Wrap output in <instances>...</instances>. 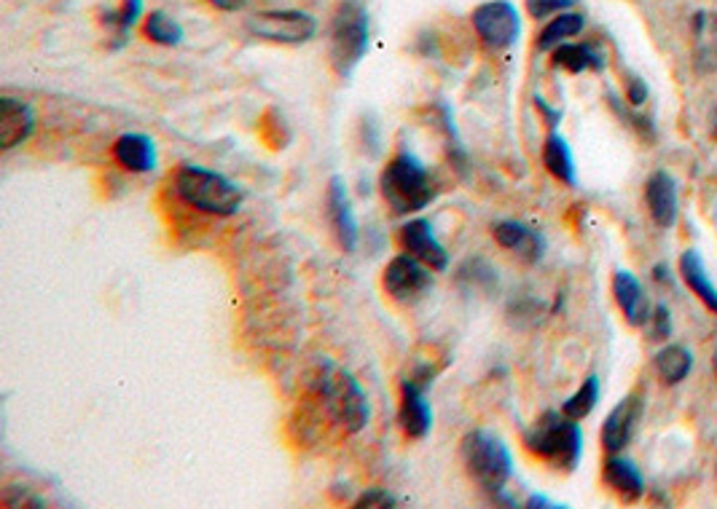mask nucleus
I'll use <instances>...</instances> for the list:
<instances>
[{"label":"nucleus","instance_id":"obj_1","mask_svg":"<svg viewBox=\"0 0 717 509\" xmlns=\"http://www.w3.org/2000/svg\"><path fill=\"white\" fill-rule=\"evenodd\" d=\"M462 464H465L468 475L473 477L475 486L481 488L492 501H503L513 507L516 501L505 499V486L513 475V458L508 445L500 440L490 429H471L462 437L460 445Z\"/></svg>","mask_w":717,"mask_h":509},{"label":"nucleus","instance_id":"obj_2","mask_svg":"<svg viewBox=\"0 0 717 509\" xmlns=\"http://www.w3.org/2000/svg\"><path fill=\"white\" fill-rule=\"evenodd\" d=\"M313 389L320 397L322 407H326L328 418L339 426V429L358 435L366 429L371 407H368V397L363 386L358 384V378L345 367L334 365V362H322L315 371Z\"/></svg>","mask_w":717,"mask_h":509},{"label":"nucleus","instance_id":"obj_3","mask_svg":"<svg viewBox=\"0 0 717 509\" xmlns=\"http://www.w3.org/2000/svg\"><path fill=\"white\" fill-rule=\"evenodd\" d=\"M524 445L532 456L543 458L562 472H575L583 456V432L575 418L564 413L545 411L530 429L524 432Z\"/></svg>","mask_w":717,"mask_h":509},{"label":"nucleus","instance_id":"obj_4","mask_svg":"<svg viewBox=\"0 0 717 509\" xmlns=\"http://www.w3.org/2000/svg\"><path fill=\"white\" fill-rule=\"evenodd\" d=\"M175 190L196 212L213 218H232L243 209V190L234 186L226 175L196 164H183L175 175Z\"/></svg>","mask_w":717,"mask_h":509},{"label":"nucleus","instance_id":"obj_5","mask_svg":"<svg viewBox=\"0 0 717 509\" xmlns=\"http://www.w3.org/2000/svg\"><path fill=\"white\" fill-rule=\"evenodd\" d=\"M387 207L396 215L422 212L436 199V188L430 183V172L414 153L401 150L382 172L379 180Z\"/></svg>","mask_w":717,"mask_h":509},{"label":"nucleus","instance_id":"obj_6","mask_svg":"<svg viewBox=\"0 0 717 509\" xmlns=\"http://www.w3.org/2000/svg\"><path fill=\"white\" fill-rule=\"evenodd\" d=\"M368 51V11L358 0H345L331 19V65L350 79Z\"/></svg>","mask_w":717,"mask_h":509},{"label":"nucleus","instance_id":"obj_7","mask_svg":"<svg viewBox=\"0 0 717 509\" xmlns=\"http://www.w3.org/2000/svg\"><path fill=\"white\" fill-rule=\"evenodd\" d=\"M247 30L262 41L280 43V46H301L317 35V19L298 9L258 11L247 19Z\"/></svg>","mask_w":717,"mask_h":509},{"label":"nucleus","instance_id":"obj_8","mask_svg":"<svg viewBox=\"0 0 717 509\" xmlns=\"http://www.w3.org/2000/svg\"><path fill=\"white\" fill-rule=\"evenodd\" d=\"M475 35L490 49H511L522 35V19H519L516 6L508 0H490L481 3L471 17Z\"/></svg>","mask_w":717,"mask_h":509},{"label":"nucleus","instance_id":"obj_9","mask_svg":"<svg viewBox=\"0 0 717 509\" xmlns=\"http://www.w3.org/2000/svg\"><path fill=\"white\" fill-rule=\"evenodd\" d=\"M430 271L433 269H428V266L420 263L417 258H411V254L406 252L398 254V258H392L385 269V277H382L385 292L398 303L411 305L422 301V298L430 292V288H433V273Z\"/></svg>","mask_w":717,"mask_h":509},{"label":"nucleus","instance_id":"obj_10","mask_svg":"<svg viewBox=\"0 0 717 509\" xmlns=\"http://www.w3.org/2000/svg\"><path fill=\"white\" fill-rule=\"evenodd\" d=\"M398 245L403 247L406 254L417 258L420 263L428 266V269H433V271L449 269V252H447V247L438 241L436 228L430 220L414 218V220L403 222L401 231H398Z\"/></svg>","mask_w":717,"mask_h":509},{"label":"nucleus","instance_id":"obj_11","mask_svg":"<svg viewBox=\"0 0 717 509\" xmlns=\"http://www.w3.org/2000/svg\"><path fill=\"white\" fill-rule=\"evenodd\" d=\"M645 403L639 394H629L613 407L611 416L602 424V448L605 454H624L629 448L634 432H637L639 418H643Z\"/></svg>","mask_w":717,"mask_h":509},{"label":"nucleus","instance_id":"obj_12","mask_svg":"<svg viewBox=\"0 0 717 509\" xmlns=\"http://www.w3.org/2000/svg\"><path fill=\"white\" fill-rule=\"evenodd\" d=\"M326 209H328V220H331V228H334V237L339 241L341 250L345 252L358 250L360 228H358V220H355L350 194H347V186L341 177H331V183H328Z\"/></svg>","mask_w":717,"mask_h":509},{"label":"nucleus","instance_id":"obj_13","mask_svg":"<svg viewBox=\"0 0 717 509\" xmlns=\"http://www.w3.org/2000/svg\"><path fill=\"white\" fill-rule=\"evenodd\" d=\"M398 422H401V429L411 440H422L433 429V407L424 399V384H420L417 378H406L401 384Z\"/></svg>","mask_w":717,"mask_h":509},{"label":"nucleus","instance_id":"obj_14","mask_svg":"<svg viewBox=\"0 0 717 509\" xmlns=\"http://www.w3.org/2000/svg\"><path fill=\"white\" fill-rule=\"evenodd\" d=\"M492 237L503 250L522 258L524 263H541L545 254V239L519 220L492 222Z\"/></svg>","mask_w":717,"mask_h":509},{"label":"nucleus","instance_id":"obj_15","mask_svg":"<svg viewBox=\"0 0 717 509\" xmlns=\"http://www.w3.org/2000/svg\"><path fill=\"white\" fill-rule=\"evenodd\" d=\"M35 132V113L28 102L0 100V150H14Z\"/></svg>","mask_w":717,"mask_h":509},{"label":"nucleus","instance_id":"obj_16","mask_svg":"<svg viewBox=\"0 0 717 509\" xmlns=\"http://www.w3.org/2000/svg\"><path fill=\"white\" fill-rule=\"evenodd\" d=\"M613 295L621 314L626 316V322H629L632 328H643V324L651 322V303H647L643 284H639V279L634 277L632 271L618 269L613 273Z\"/></svg>","mask_w":717,"mask_h":509},{"label":"nucleus","instance_id":"obj_17","mask_svg":"<svg viewBox=\"0 0 717 509\" xmlns=\"http://www.w3.org/2000/svg\"><path fill=\"white\" fill-rule=\"evenodd\" d=\"M645 201L656 226L672 228L677 220V183L669 172H653L645 183Z\"/></svg>","mask_w":717,"mask_h":509},{"label":"nucleus","instance_id":"obj_18","mask_svg":"<svg viewBox=\"0 0 717 509\" xmlns=\"http://www.w3.org/2000/svg\"><path fill=\"white\" fill-rule=\"evenodd\" d=\"M602 477H605L607 488H613L624 501H639L645 496L643 472H639V467L632 458L611 454L605 461V469H602Z\"/></svg>","mask_w":717,"mask_h":509},{"label":"nucleus","instance_id":"obj_19","mask_svg":"<svg viewBox=\"0 0 717 509\" xmlns=\"http://www.w3.org/2000/svg\"><path fill=\"white\" fill-rule=\"evenodd\" d=\"M113 156L126 172H135V175H148L156 169V143L148 135L126 132L113 145Z\"/></svg>","mask_w":717,"mask_h":509},{"label":"nucleus","instance_id":"obj_20","mask_svg":"<svg viewBox=\"0 0 717 509\" xmlns=\"http://www.w3.org/2000/svg\"><path fill=\"white\" fill-rule=\"evenodd\" d=\"M543 167L549 169V175H554L556 180L564 183V186L570 188L577 186L573 150H570V143L560 135V132H549V137H545Z\"/></svg>","mask_w":717,"mask_h":509},{"label":"nucleus","instance_id":"obj_21","mask_svg":"<svg viewBox=\"0 0 717 509\" xmlns=\"http://www.w3.org/2000/svg\"><path fill=\"white\" fill-rule=\"evenodd\" d=\"M551 65L567 70V73H583V70H605V56L592 43H562L551 51Z\"/></svg>","mask_w":717,"mask_h":509},{"label":"nucleus","instance_id":"obj_22","mask_svg":"<svg viewBox=\"0 0 717 509\" xmlns=\"http://www.w3.org/2000/svg\"><path fill=\"white\" fill-rule=\"evenodd\" d=\"M680 273H683V282L688 284V290L694 292V295L699 298L709 311H715L717 314V288L715 282H709V273L704 269L701 254L696 250H685L680 258Z\"/></svg>","mask_w":717,"mask_h":509},{"label":"nucleus","instance_id":"obj_23","mask_svg":"<svg viewBox=\"0 0 717 509\" xmlns=\"http://www.w3.org/2000/svg\"><path fill=\"white\" fill-rule=\"evenodd\" d=\"M694 371V354L685 346H664L656 354V373L662 378L664 386H677L688 378V373Z\"/></svg>","mask_w":717,"mask_h":509},{"label":"nucleus","instance_id":"obj_24","mask_svg":"<svg viewBox=\"0 0 717 509\" xmlns=\"http://www.w3.org/2000/svg\"><path fill=\"white\" fill-rule=\"evenodd\" d=\"M457 284H460V290L471 292V295H479V292L490 295V292L498 290V271L484 258H471L457 271Z\"/></svg>","mask_w":717,"mask_h":509},{"label":"nucleus","instance_id":"obj_25","mask_svg":"<svg viewBox=\"0 0 717 509\" xmlns=\"http://www.w3.org/2000/svg\"><path fill=\"white\" fill-rule=\"evenodd\" d=\"M583 28H586V19H583V14H575V11H564V14L551 19V22L541 30V35H537V49L554 51L556 46H562V43H567L570 38H575L577 33H581Z\"/></svg>","mask_w":717,"mask_h":509},{"label":"nucleus","instance_id":"obj_26","mask_svg":"<svg viewBox=\"0 0 717 509\" xmlns=\"http://www.w3.org/2000/svg\"><path fill=\"white\" fill-rule=\"evenodd\" d=\"M143 33L145 38L158 43V46H181L183 38H186L181 24L170 14H164V11H151V14L145 17Z\"/></svg>","mask_w":717,"mask_h":509},{"label":"nucleus","instance_id":"obj_27","mask_svg":"<svg viewBox=\"0 0 717 509\" xmlns=\"http://www.w3.org/2000/svg\"><path fill=\"white\" fill-rule=\"evenodd\" d=\"M596 403H600V378H596V375H588V378L581 384V389H577L570 399H564L562 413L567 418L581 422V418L592 416Z\"/></svg>","mask_w":717,"mask_h":509},{"label":"nucleus","instance_id":"obj_28","mask_svg":"<svg viewBox=\"0 0 717 509\" xmlns=\"http://www.w3.org/2000/svg\"><path fill=\"white\" fill-rule=\"evenodd\" d=\"M141 14H143V0H122V6H119L116 11H107L105 28H111L113 33H116L119 46L130 38L132 28L141 22Z\"/></svg>","mask_w":717,"mask_h":509},{"label":"nucleus","instance_id":"obj_29","mask_svg":"<svg viewBox=\"0 0 717 509\" xmlns=\"http://www.w3.org/2000/svg\"><path fill=\"white\" fill-rule=\"evenodd\" d=\"M575 3L577 0H524L526 14H530L532 19H537V22H541V19L554 17V14H564V11L573 9Z\"/></svg>","mask_w":717,"mask_h":509},{"label":"nucleus","instance_id":"obj_30","mask_svg":"<svg viewBox=\"0 0 717 509\" xmlns=\"http://www.w3.org/2000/svg\"><path fill=\"white\" fill-rule=\"evenodd\" d=\"M651 324H653V339L656 341H666L672 335V314L664 303H658L651 314Z\"/></svg>","mask_w":717,"mask_h":509},{"label":"nucleus","instance_id":"obj_31","mask_svg":"<svg viewBox=\"0 0 717 509\" xmlns=\"http://www.w3.org/2000/svg\"><path fill=\"white\" fill-rule=\"evenodd\" d=\"M398 505V499L392 494H387V491H379V488H371V491H366L363 496H360L358 501H355V507H360V509H387V507H396Z\"/></svg>","mask_w":717,"mask_h":509},{"label":"nucleus","instance_id":"obj_32","mask_svg":"<svg viewBox=\"0 0 717 509\" xmlns=\"http://www.w3.org/2000/svg\"><path fill=\"white\" fill-rule=\"evenodd\" d=\"M626 100H629L632 107H643L647 102V84L639 75H629V79H626Z\"/></svg>","mask_w":717,"mask_h":509},{"label":"nucleus","instance_id":"obj_33","mask_svg":"<svg viewBox=\"0 0 717 509\" xmlns=\"http://www.w3.org/2000/svg\"><path fill=\"white\" fill-rule=\"evenodd\" d=\"M535 107L541 111V116L545 118V124H549V132H556V126L562 124V111L551 107L549 102L541 97V94H535Z\"/></svg>","mask_w":717,"mask_h":509},{"label":"nucleus","instance_id":"obj_34","mask_svg":"<svg viewBox=\"0 0 717 509\" xmlns=\"http://www.w3.org/2000/svg\"><path fill=\"white\" fill-rule=\"evenodd\" d=\"M526 507H532V509H564L567 505H560V501L545 499L543 494H535V496H530V501H526Z\"/></svg>","mask_w":717,"mask_h":509},{"label":"nucleus","instance_id":"obj_35","mask_svg":"<svg viewBox=\"0 0 717 509\" xmlns=\"http://www.w3.org/2000/svg\"><path fill=\"white\" fill-rule=\"evenodd\" d=\"M207 3H213L215 9H221V11H239L247 0H207Z\"/></svg>","mask_w":717,"mask_h":509},{"label":"nucleus","instance_id":"obj_36","mask_svg":"<svg viewBox=\"0 0 717 509\" xmlns=\"http://www.w3.org/2000/svg\"><path fill=\"white\" fill-rule=\"evenodd\" d=\"M653 277H656L662 284L669 282V271H666V266H656V269H653Z\"/></svg>","mask_w":717,"mask_h":509},{"label":"nucleus","instance_id":"obj_37","mask_svg":"<svg viewBox=\"0 0 717 509\" xmlns=\"http://www.w3.org/2000/svg\"><path fill=\"white\" fill-rule=\"evenodd\" d=\"M713 137L717 139V111H715V118H713Z\"/></svg>","mask_w":717,"mask_h":509},{"label":"nucleus","instance_id":"obj_38","mask_svg":"<svg viewBox=\"0 0 717 509\" xmlns=\"http://www.w3.org/2000/svg\"><path fill=\"white\" fill-rule=\"evenodd\" d=\"M715 373H717V356H715Z\"/></svg>","mask_w":717,"mask_h":509},{"label":"nucleus","instance_id":"obj_39","mask_svg":"<svg viewBox=\"0 0 717 509\" xmlns=\"http://www.w3.org/2000/svg\"><path fill=\"white\" fill-rule=\"evenodd\" d=\"M715 24H717V17H715Z\"/></svg>","mask_w":717,"mask_h":509}]
</instances>
